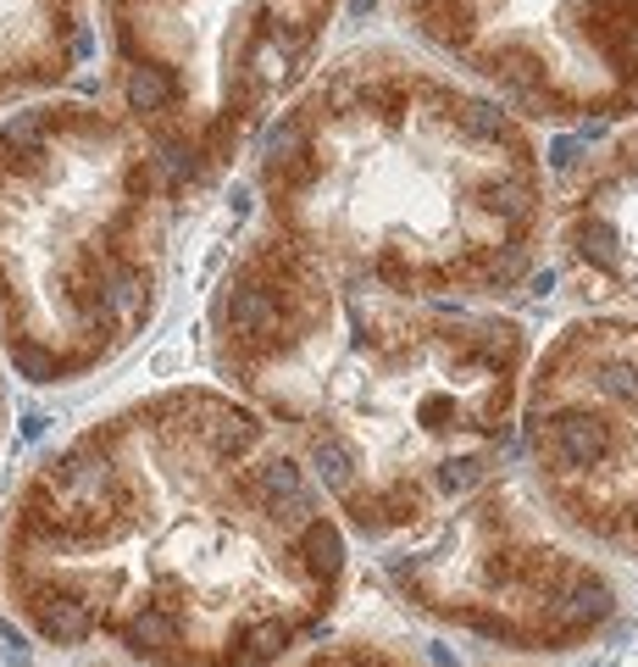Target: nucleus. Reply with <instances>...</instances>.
<instances>
[{
    "instance_id": "f257e3e1",
    "label": "nucleus",
    "mask_w": 638,
    "mask_h": 667,
    "mask_svg": "<svg viewBox=\"0 0 638 667\" xmlns=\"http://www.w3.org/2000/svg\"><path fill=\"white\" fill-rule=\"evenodd\" d=\"M350 529L233 389L167 384L50 445L0 529V590L56 651L284 667L339 612Z\"/></svg>"
},
{
    "instance_id": "f03ea898",
    "label": "nucleus",
    "mask_w": 638,
    "mask_h": 667,
    "mask_svg": "<svg viewBox=\"0 0 638 667\" xmlns=\"http://www.w3.org/2000/svg\"><path fill=\"white\" fill-rule=\"evenodd\" d=\"M217 378L250 400L361 540H406L500 473L533 340L516 317L417 301L255 228L206 306Z\"/></svg>"
},
{
    "instance_id": "7ed1b4c3",
    "label": "nucleus",
    "mask_w": 638,
    "mask_h": 667,
    "mask_svg": "<svg viewBox=\"0 0 638 667\" xmlns=\"http://www.w3.org/2000/svg\"><path fill=\"white\" fill-rule=\"evenodd\" d=\"M261 228L344 279L494 301L533 279L550 179L533 128L400 45H350L255 139Z\"/></svg>"
},
{
    "instance_id": "20e7f679",
    "label": "nucleus",
    "mask_w": 638,
    "mask_h": 667,
    "mask_svg": "<svg viewBox=\"0 0 638 667\" xmlns=\"http://www.w3.org/2000/svg\"><path fill=\"white\" fill-rule=\"evenodd\" d=\"M178 195L145 134L83 95L0 112V357L34 389L123 362L167 301Z\"/></svg>"
},
{
    "instance_id": "39448f33",
    "label": "nucleus",
    "mask_w": 638,
    "mask_h": 667,
    "mask_svg": "<svg viewBox=\"0 0 638 667\" xmlns=\"http://www.w3.org/2000/svg\"><path fill=\"white\" fill-rule=\"evenodd\" d=\"M344 0H101L112 106L167 167L178 206L212 195L317 72Z\"/></svg>"
},
{
    "instance_id": "423d86ee",
    "label": "nucleus",
    "mask_w": 638,
    "mask_h": 667,
    "mask_svg": "<svg viewBox=\"0 0 638 667\" xmlns=\"http://www.w3.org/2000/svg\"><path fill=\"white\" fill-rule=\"evenodd\" d=\"M395 596L478 645L561 656L611 629L616 578L572 540L527 478H489L384 556Z\"/></svg>"
},
{
    "instance_id": "0eeeda50",
    "label": "nucleus",
    "mask_w": 638,
    "mask_h": 667,
    "mask_svg": "<svg viewBox=\"0 0 638 667\" xmlns=\"http://www.w3.org/2000/svg\"><path fill=\"white\" fill-rule=\"evenodd\" d=\"M389 12L527 128L638 117V0H389Z\"/></svg>"
},
{
    "instance_id": "6e6552de",
    "label": "nucleus",
    "mask_w": 638,
    "mask_h": 667,
    "mask_svg": "<svg viewBox=\"0 0 638 667\" xmlns=\"http://www.w3.org/2000/svg\"><path fill=\"white\" fill-rule=\"evenodd\" d=\"M516 434L544 512L594 551L638 556V317L556 328L533 351Z\"/></svg>"
},
{
    "instance_id": "1a4fd4ad",
    "label": "nucleus",
    "mask_w": 638,
    "mask_h": 667,
    "mask_svg": "<svg viewBox=\"0 0 638 667\" xmlns=\"http://www.w3.org/2000/svg\"><path fill=\"white\" fill-rule=\"evenodd\" d=\"M550 239L589 301H638V123L572 167L550 206Z\"/></svg>"
},
{
    "instance_id": "9d476101",
    "label": "nucleus",
    "mask_w": 638,
    "mask_h": 667,
    "mask_svg": "<svg viewBox=\"0 0 638 667\" xmlns=\"http://www.w3.org/2000/svg\"><path fill=\"white\" fill-rule=\"evenodd\" d=\"M89 45V0H0V112L56 95Z\"/></svg>"
},
{
    "instance_id": "9b49d317",
    "label": "nucleus",
    "mask_w": 638,
    "mask_h": 667,
    "mask_svg": "<svg viewBox=\"0 0 638 667\" xmlns=\"http://www.w3.org/2000/svg\"><path fill=\"white\" fill-rule=\"evenodd\" d=\"M284 667H428L384 640H333V645H317V651H300L289 656Z\"/></svg>"
},
{
    "instance_id": "f8f14e48",
    "label": "nucleus",
    "mask_w": 638,
    "mask_h": 667,
    "mask_svg": "<svg viewBox=\"0 0 638 667\" xmlns=\"http://www.w3.org/2000/svg\"><path fill=\"white\" fill-rule=\"evenodd\" d=\"M0 434H7V389H0Z\"/></svg>"
}]
</instances>
